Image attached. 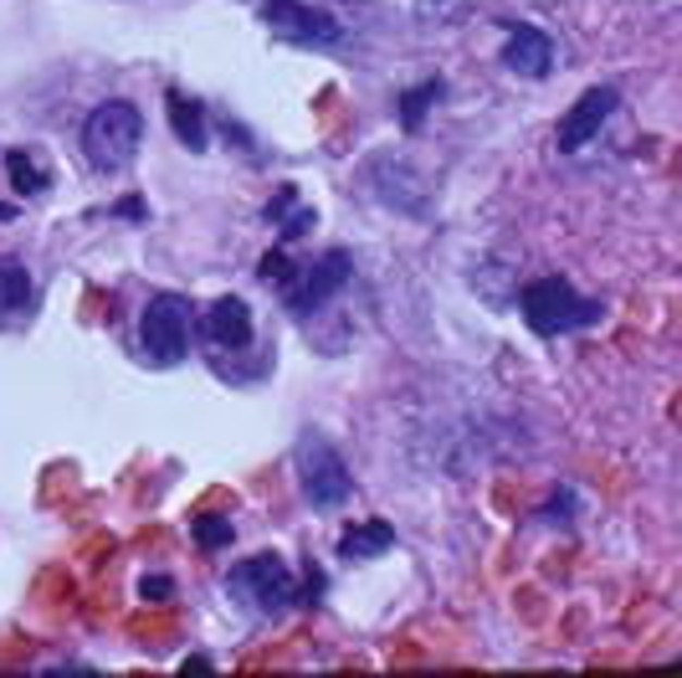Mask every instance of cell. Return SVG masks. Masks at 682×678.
<instances>
[{"mask_svg": "<svg viewBox=\"0 0 682 678\" xmlns=\"http://www.w3.org/2000/svg\"><path fill=\"white\" fill-rule=\"evenodd\" d=\"M442 93H447V83H442V77H426L421 88L400 93V103H395V109H400V128H406V134H416V128L426 124V109L442 98Z\"/></svg>", "mask_w": 682, "mask_h": 678, "instance_id": "obj_14", "label": "cell"}, {"mask_svg": "<svg viewBox=\"0 0 682 678\" xmlns=\"http://www.w3.org/2000/svg\"><path fill=\"white\" fill-rule=\"evenodd\" d=\"M226 591L251 606H262V612H283L287 602H298V581H293V570L277 555H251V560L232 566Z\"/></svg>", "mask_w": 682, "mask_h": 678, "instance_id": "obj_6", "label": "cell"}, {"mask_svg": "<svg viewBox=\"0 0 682 678\" xmlns=\"http://www.w3.org/2000/svg\"><path fill=\"white\" fill-rule=\"evenodd\" d=\"M5 170H11V185H16L21 196H36V190H47V170L36 165L26 149H11V155H5Z\"/></svg>", "mask_w": 682, "mask_h": 678, "instance_id": "obj_15", "label": "cell"}, {"mask_svg": "<svg viewBox=\"0 0 682 678\" xmlns=\"http://www.w3.org/2000/svg\"><path fill=\"white\" fill-rule=\"evenodd\" d=\"M11 217H16V206H11V201H0V221H11Z\"/></svg>", "mask_w": 682, "mask_h": 678, "instance_id": "obj_21", "label": "cell"}, {"mask_svg": "<svg viewBox=\"0 0 682 678\" xmlns=\"http://www.w3.org/2000/svg\"><path fill=\"white\" fill-rule=\"evenodd\" d=\"M503 67L519 77H544L555 67V41L544 37L538 26H513L503 41Z\"/></svg>", "mask_w": 682, "mask_h": 678, "instance_id": "obj_9", "label": "cell"}, {"mask_svg": "<svg viewBox=\"0 0 682 678\" xmlns=\"http://www.w3.org/2000/svg\"><path fill=\"white\" fill-rule=\"evenodd\" d=\"M293 463H298V478H303V498L313 509H339L344 498L355 494V473L349 463L339 458V447L319 432H303L298 447H293Z\"/></svg>", "mask_w": 682, "mask_h": 678, "instance_id": "obj_3", "label": "cell"}, {"mask_svg": "<svg viewBox=\"0 0 682 678\" xmlns=\"http://www.w3.org/2000/svg\"><path fill=\"white\" fill-rule=\"evenodd\" d=\"M293 206H298V185H277V196L268 201V221L277 226V221H283Z\"/></svg>", "mask_w": 682, "mask_h": 678, "instance_id": "obj_19", "label": "cell"}, {"mask_svg": "<svg viewBox=\"0 0 682 678\" xmlns=\"http://www.w3.org/2000/svg\"><path fill=\"white\" fill-rule=\"evenodd\" d=\"M523 324L534 334H570L600 324V304L574 294L570 278H534L523 288Z\"/></svg>", "mask_w": 682, "mask_h": 678, "instance_id": "obj_2", "label": "cell"}, {"mask_svg": "<svg viewBox=\"0 0 682 678\" xmlns=\"http://www.w3.org/2000/svg\"><path fill=\"white\" fill-rule=\"evenodd\" d=\"M262 21H268L277 37H293V41H308V47H334L344 37V26L328 11L308 5V0H268L262 5Z\"/></svg>", "mask_w": 682, "mask_h": 678, "instance_id": "obj_8", "label": "cell"}, {"mask_svg": "<svg viewBox=\"0 0 682 678\" xmlns=\"http://www.w3.org/2000/svg\"><path fill=\"white\" fill-rule=\"evenodd\" d=\"M395 545V525L390 519H364L355 530L339 534V560H375Z\"/></svg>", "mask_w": 682, "mask_h": 678, "instance_id": "obj_11", "label": "cell"}, {"mask_svg": "<svg viewBox=\"0 0 682 678\" xmlns=\"http://www.w3.org/2000/svg\"><path fill=\"white\" fill-rule=\"evenodd\" d=\"M144 145V113L128 98H103L83 119V149L98 170H124Z\"/></svg>", "mask_w": 682, "mask_h": 678, "instance_id": "obj_1", "label": "cell"}, {"mask_svg": "<svg viewBox=\"0 0 682 678\" xmlns=\"http://www.w3.org/2000/svg\"><path fill=\"white\" fill-rule=\"evenodd\" d=\"M139 596L144 602H170V596H175V581H170V576H144Z\"/></svg>", "mask_w": 682, "mask_h": 678, "instance_id": "obj_20", "label": "cell"}, {"mask_svg": "<svg viewBox=\"0 0 682 678\" xmlns=\"http://www.w3.org/2000/svg\"><path fill=\"white\" fill-rule=\"evenodd\" d=\"M616 109H621V93L610 88V83H600V88H585V93H580L570 109H565L559 128H555L559 155H580V149L591 145L600 128H606V119H610Z\"/></svg>", "mask_w": 682, "mask_h": 678, "instance_id": "obj_7", "label": "cell"}, {"mask_svg": "<svg viewBox=\"0 0 682 678\" xmlns=\"http://www.w3.org/2000/svg\"><path fill=\"white\" fill-rule=\"evenodd\" d=\"M206 334H211V345L221 349H247L251 345V309L247 298H215L211 309H206Z\"/></svg>", "mask_w": 682, "mask_h": 678, "instance_id": "obj_10", "label": "cell"}, {"mask_svg": "<svg viewBox=\"0 0 682 678\" xmlns=\"http://www.w3.org/2000/svg\"><path fill=\"white\" fill-rule=\"evenodd\" d=\"M257 278H262V283H277V288H283L287 278H293V268H287L283 247H277V252H268V257H262V262H257Z\"/></svg>", "mask_w": 682, "mask_h": 678, "instance_id": "obj_18", "label": "cell"}, {"mask_svg": "<svg viewBox=\"0 0 682 678\" xmlns=\"http://www.w3.org/2000/svg\"><path fill=\"white\" fill-rule=\"evenodd\" d=\"M349 278H355V257L344 252V247H328L319 262H308L303 278H287L283 283L287 288V313H298V319L319 313L328 298L349 288Z\"/></svg>", "mask_w": 682, "mask_h": 678, "instance_id": "obj_5", "label": "cell"}, {"mask_svg": "<svg viewBox=\"0 0 682 678\" xmlns=\"http://www.w3.org/2000/svg\"><path fill=\"white\" fill-rule=\"evenodd\" d=\"M190 534H196L200 551H221V545L236 540V525L226 514H200V519H190Z\"/></svg>", "mask_w": 682, "mask_h": 678, "instance_id": "obj_16", "label": "cell"}, {"mask_svg": "<svg viewBox=\"0 0 682 678\" xmlns=\"http://www.w3.org/2000/svg\"><path fill=\"white\" fill-rule=\"evenodd\" d=\"M36 298V283L26 273V262L16 257H0V313H26Z\"/></svg>", "mask_w": 682, "mask_h": 678, "instance_id": "obj_13", "label": "cell"}, {"mask_svg": "<svg viewBox=\"0 0 682 678\" xmlns=\"http://www.w3.org/2000/svg\"><path fill=\"white\" fill-rule=\"evenodd\" d=\"M139 345L154 366H179L190 345V304L179 294H154L139 313Z\"/></svg>", "mask_w": 682, "mask_h": 678, "instance_id": "obj_4", "label": "cell"}, {"mask_svg": "<svg viewBox=\"0 0 682 678\" xmlns=\"http://www.w3.org/2000/svg\"><path fill=\"white\" fill-rule=\"evenodd\" d=\"M308 226H319V211H313V206H293V211L277 221V237H283V242H298Z\"/></svg>", "mask_w": 682, "mask_h": 678, "instance_id": "obj_17", "label": "cell"}, {"mask_svg": "<svg viewBox=\"0 0 682 678\" xmlns=\"http://www.w3.org/2000/svg\"><path fill=\"white\" fill-rule=\"evenodd\" d=\"M164 103H170V124H175V139L185 149H206L211 145V134H206V113H200V103H190V98H185V93H164Z\"/></svg>", "mask_w": 682, "mask_h": 678, "instance_id": "obj_12", "label": "cell"}]
</instances>
